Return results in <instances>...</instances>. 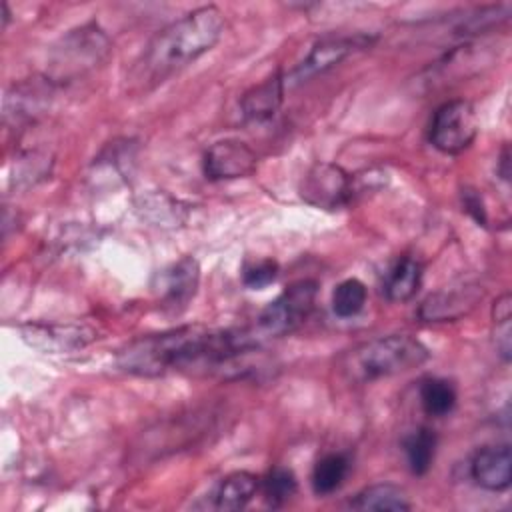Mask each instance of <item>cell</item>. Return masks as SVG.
I'll return each mask as SVG.
<instances>
[{
	"instance_id": "cell-5",
	"label": "cell",
	"mask_w": 512,
	"mask_h": 512,
	"mask_svg": "<svg viewBox=\"0 0 512 512\" xmlns=\"http://www.w3.org/2000/svg\"><path fill=\"white\" fill-rule=\"evenodd\" d=\"M110 50L108 36L94 24L68 32L52 52L50 66L56 78H70L94 68Z\"/></svg>"
},
{
	"instance_id": "cell-4",
	"label": "cell",
	"mask_w": 512,
	"mask_h": 512,
	"mask_svg": "<svg viewBox=\"0 0 512 512\" xmlns=\"http://www.w3.org/2000/svg\"><path fill=\"white\" fill-rule=\"evenodd\" d=\"M318 294L316 280H298L280 292L256 318L254 332L260 340L280 338L300 328L310 316Z\"/></svg>"
},
{
	"instance_id": "cell-22",
	"label": "cell",
	"mask_w": 512,
	"mask_h": 512,
	"mask_svg": "<svg viewBox=\"0 0 512 512\" xmlns=\"http://www.w3.org/2000/svg\"><path fill=\"white\" fill-rule=\"evenodd\" d=\"M298 490L296 476L290 468L286 466H274L268 470V474L262 480V492L264 500L272 508L284 506Z\"/></svg>"
},
{
	"instance_id": "cell-2",
	"label": "cell",
	"mask_w": 512,
	"mask_h": 512,
	"mask_svg": "<svg viewBox=\"0 0 512 512\" xmlns=\"http://www.w3.org/2000/svg\"><path fill=\"white\" fill-rule=\"evenodd\" d=\"M226 28L216 6H200L158 30L132 70L136 88H154L212 50Z\"/></svg>"
},
{
	"instance_id": "cell-9",
	"label": "cell",
	"mask_w": 512,
	"mask_h": 512,
	"mask_svg": "<svg viewBox=\"0 0 512 512\" xmlns=\"http://www.w3.org/2000/svg\"><path fill=\"white\" fill-rule=\"evenodd\" d=\"M18 330L28 346L44 354L74 352L96 338L94 328L84 322H28Z\"/></svg>"
},
{
	"instance_id": "cell-26",
	"label": "cell",
	"mask_w": 512,
	"mask_h": 512,
	"mask_svg": "<svg viewBox=\"0 0 512 512\" xmlns=\"http://www.w3.org/2000/svg\"><path fill=\"white\" fill-rule=\"evenodd\" d=\"M498 170H500L502 178L508 180V174H510V172H508V148L502 150V158H500V168H498Z\"/></svg>"
},
{
	"instance_id": "cell-10",
	"label": "cell",
	"mask_w": 512,
	"mask_h": 512,
	"mask_svg": "<svg viewBox=\"0 0 512 512\" xmlns=\"http://www.w3.org/2000/svg\"><path fill=\"white\" fill-rule=\"evenodd\" d=\"M202 166L206 178L210 180H236L254 174L258 156L246 142L226 138L214 142L204 152Z\"/></svg>"
},
{
	"instance_id": "cell-16",
	"label": "cell",
	"mask_w": 512,
	"mask_h": 512,
	"mask_svg": "<svg viewBox=\"0 0 512 512\" xmlns=\"http://www.w3.org/2000/svg\"><path fill=\"white\" fill-rule=\"evenodd\" d=\"M422 284V264L412 258L404 256L394 262L384 278V296L390 302H406L410 300Z\"/></svg>"
},
{
	"instance_id": "cell-15",
	"label": "cell",
	"mask_w": 512,
	"mask_h": 512,
	"mask_svg": "<svg viewBox=\"0 0 512 512\" xmlns=\"http://www.w3.org/2000/svg\"><path fill=\"white\" fill-rule=\"evenodd\" d=\"M258 490V478L252 472L236 470L226 474L210 492L208 506L214 510H240Z\"/></svg>"
},
{
	"instance_id": "cell-25",
	"label": "cell",
	"mask_w": 512,
	"mask_h": 512,
	"mask_svg": "<svg viewBox=\"0 0 512 512\" xmlns=\"http://www.w3.org/2000/svg\"><path fill=\"white\" fill-rule=\"evenodd\" d=\"M462 206L464 210L478 222V224H486V208L482 202V196L474 190V188H464L462 190Z\"/></svg>"
},
{
	"instance_id": "cell-11",
	"label": "cell",
	"mask_w": 512,
	"mask_h": 512,
	"mask_svg": "<svg viewBox=\"0 0 512 512\" xmlns=\"http://www.w3.org/2000/svg\"><path fill=\"white\" fill-rule=\"evenodd\" d=\"M482 288L478 284H462L438 290L424 298L418 308V318L424 322H450L468 314L480 300Z\"/></svg>"
},
{
	"instance_id": "cell-24",
	"label": "cell",
	"mask_w": 512,
	"mask_h": 512,
	"mask_svg": "<svg viewBox=\"0 0 512 512\" xmlns=\"http://www.w3.org/2000/svg\"><path fill=\"white\" fill-rule=\"evenodd\" d=\"M510 316V294H504L496 300L492 318L496 324V348L506 362L510 360Z\"/></svg>"
},
{
	"instance_id": "cell-19",
	"label": "cell",
	"mask_w": 512,
	"mask_h": 512,
	"mask_svg": "<svg viewBox=\"0 0 512 512\" xmlns=\"http://www.w3.org/2000/svg\"><path fill=\"white\" fill-rule=\"evenodd\" d=\"M404 456L408 462V468L412 474L422 476L432 468L434 456H436V434L434 430L422 426L402 440Z\"/></svg>"
},
{
	"instance_id": "cell-23",
	"label": "cell",
	"mask_w": 512,
	"mask_h": 512,
	"mask_svg": "<svg viewBox=\"0 0 512 512\" xmlns=\"http://www.w3.org/2000/svg\"><path fill=\"white\" fill-rule=\"evenodd\" d=\"M278 276V262L272 258L246 262L242 268V282L252 290H262Z\"/></svg>"
},
{
	"instance_id": "cell-18",
	"label": "cell",
	"mask_w": 512,
	"mask_h": 512,
	"mask_svg": "<svg viewBox=\"0 0 512 512\" xmlns=\"http://www.w3.org/2000/svg\"><path fill=\"white\" fill-rule=\"evenodd\" d=\"M350 472V458L344 452L324 454L312 468V490L318 496L336 492Z\"/></svg>"
},
{
	"instance_id": "cell-20",
	"label": "cell",
	"mask_w": 512,
	"mask_h": 512,
	"mask_svg": "<svg viewBox=\"0 0 512 512\" xmlns=\"http://www.w3.org/2000/svg\"><path fill=\"white\" fill-rule=\"evenodd\" d=\"M456 388L444 378H426L420 384V404L428 416H448L456 406Z\"/></svg>"
},
{
	"instance_id": "cell-17",
	"label": "cell",
	"mask_w": 512,
	"mask_h": 512,
	"mask_svg": "<svg viewBox=\"0 0 512 512\" xmlns=\"http://www.w3.org/2000/svg\"><path fill=\"white\" fill-rule=\"evenodd\" d=\"M352 510H394L404 512L410 510L412 504L408 502V496L402 488L394 484H372L364 490H360L348 504Z\"/></svg>"
},
{
	"instance_id": "cell-21",
	"label": "cell",
	"mask_w": 512,
	"mask_h": 512,
	"mask_svg": "<svg viewBox=\"0 0 512 512\" xmlns=\"http://www.w3.org/2000/svg\"><path fill=\"white\" fill-rule=\"evenodd\" d=\"M366 298L368 292L364 282L358 278H346L332 292V312L338 318H354L362 312Z\"/></svg>"
},
{
	"instance_id": "cell-7",
	"label": "cell",
	"mask_w": 512,
	"mask_h": 512,
	"mask_svg": "<svg viewBox=\"0 0 512 512\" xmlns=\"http://www.w3.org/2000/svg\"><path fill=\"white\" fill-rule=\"evenodd\" d=\"M300 196L310 206L340 210L354 198V178L338 164L318 162L300 180Z\"/></svg>"
},
{
	"instance_id": "cell-12",
	"label": "cell",
	"mask_w": 512,
	"mask_h": 512,
	"mask_svg": "<svg viewBox=\"0 0 512 512\" xmlns=\"http://www.w3.org/2000/svg\"><path fill=\"white\" fill-rule=\"evenodd\" d=\"M472 480L490 492H502L512 480V454L508 444L486 446L476 452L470 464Z\"/></svg>"
},
{
	"instance_id": "cell-8",
	"label": "cell",
	"mask_w": 512,
	"mask_h": 512,
	"mask_svg": "<svg viewBox=\"0 0 512 512\" xmlns=\"http://www.w3.org/2000/svg\"><path fill=\"white\" fill-rule=\"evenodd\" d=\"M374 42V38L370 34H352V36H326L322 40H318L308 56L284 76V82L290 84H302L310 78H314L316 74H322L330 68H334L336 64H340L344 58H348L350 54L368 48Z\"/></svg>"
},
{
	"instance_id": "cell-6",
	"label": "cell",
	"mask_w": 512,
	"mask_h": 512,
	"mask_svg": "<svg viewBox=\"0 0 512 512\" xmlns=\"http://www.w3.org/2000/svg\"><path fill=\"white\" fill-rule=\"evenodd\" d=\"M476 134H478L476 110L464 98H456L438 106L428 128L430 144L442 154L464 152L466 148H470Z\"/></svg>"
},
{
	"instance_id": "cell-1",
	"label": "cell",
	"mask_w": 512,
	"mask_h": 512,
	"mask_svg": "<svg viewBox=\"0 0 512 512\" xmlns=\"http://www.w3.org/2000/svg\"><path fill=\"white\" fill-rule=\"evenodd\" d=\"M254 330H214L180 326L128 342L116 356L122 372L134 376H162L172 370H218L230 366L260 346Z\"/></svg>"
},
{
	"instance_id": "cell-14",
	"label": "cell",
	"mask_w": 512,
	"mask_h": 512,
	"mask_svg": "<svg viewBox=\"0 0 512 512\" xmlns=\"http://www.w3.org/2000/svg\"><path fill=\"white\" fill-rule=\"evenodd\" d=\"M284 92H286V82L282 74H274L266 78L264 82L250 88L242 96L240 100L242 118L252 124H264L272 120L282 106Z\"/></svg>"
},
{
	"instance_id": "cell-13",
	"label": "cell",
	"mask_w": 512,
	"mask_h": 512,
	"mask_svg": "<svg viewBox=\"0 0 512 512\" xmlns=\"http://www.w3.org/2000/svg\"><path fill=\"white\" fill-rule=\"evenodd\" d=\"M160 298L164 306L184 308L196 294L200 282V266L196 258L184 256L160 272Z\"/></svg>"
},
{
	"instance_id": "cell-3",
	"label": "cell",
	"mask_w": 512,
	"mask_h": 512,
	"mask_svg": "<svg viewBox=\"0 0 512 512\" xmlns=\"http://www.w3.org/2000/svg\"><path fill=\"white\" fill-rule=\"evenodd\" d=\"M430 350L410 334L378 336L348 350L340 358V370L350 382L366 384L422 366Z\"/></svg>"
}]
</instances>
